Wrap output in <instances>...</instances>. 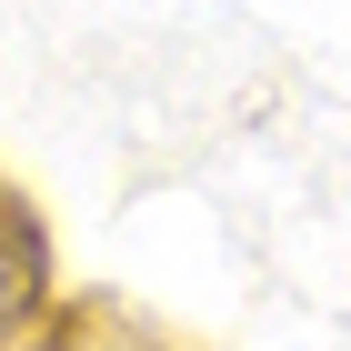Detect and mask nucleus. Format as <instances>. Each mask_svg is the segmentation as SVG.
Wrapping results in <instances>:
<instances>
[{"mask_svg":"<svg viewBox=\"0 0 351 351\" xmlns=\"http://www.w3.org/2000/svg\"><path fill=\"white\" fill-rule=\"evenodd\" d=\"M40 291V251H30V231H21V211L0 201V331L21 322V301Z\"/></svg>","mask_w":351,"mask_h":351,"instance_id":"nucleus-1","label":"nucleus"}]
</instances>
